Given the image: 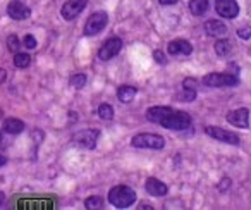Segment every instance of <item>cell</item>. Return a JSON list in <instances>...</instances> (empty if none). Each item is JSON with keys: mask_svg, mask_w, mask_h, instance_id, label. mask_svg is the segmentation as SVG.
<instances>
[{"mask_svg": "<svg viewBox=\"0 0 251 210\" xmlns=\"http://www.w3.org/2000/svg\"><path fill=\"white\" fill-rule=\"evenodd\" d=\"M147 119L153 124H160L165 130L184 131L191 126V116L188 112H181L172 107L155 105L147 110Z\"/></svg>", "mask_w": 251, "mask_h": 210, "instance_id": "1", "label": "cell"}, {"mask_svg": "<svg viewBox=\"0 0 251 210\" xmlns=\"http://www.w3.org/2000/svg\"><path fill=\"white\" fill-rule=\"evenodd\" d=\"M108 202L115 207V209H127L136 202V193L129 188V186L119 184L108 191Z\"/></svg>", "mask_w": 251, "mask_h": 210, "instance_id": "2", "label": "cell"}, {"mask_svg": "<svg viewBox=\"0 0 251 210\" xmlns=\"http://www.w3.org/2000/svg\"><path fill=\"white\" fill-rule=\"evenodd\" d=\"M131 145L134 148H151V150H162L165 147V140L160 134L153 133H141L131 140Z\"/></svg>", "mask_w": 251, "mask_h": 210, "instance_id": "3", "label": "cell"}, {"mask_svg": "<svg viewBox=\"0 0 251 210\" xmlns=\"http://www.w3.org/2000/svg\"><path fill=\"white\" fill-rule=\"evenodd\" d=\"M203 83L208 84L213 88H222V86H237L239 79H237L236 74H229V73H212L206 74L203 78Z\"/></svg>", "mask_w": 251, "mask_h": 210, "instance_id": "4", "label": "cell"}, {"mask_svg": "<svg viewBox=\"0 0 251 210\" xmlns=\"http://www.w3.org/2000/svg\"><path fill=\"white\" fill-rule=\"evenodd\" d=\"M108 23V16L105 12H95L88 18L86 25H84V35L86 36H95L100 31H103L105 26Z\"/></svg>", "mask_w": 251, "mask_h": 210, "instance_id": "5", "label": "cell"}, {"mask_svg": "<svg viewBox=\"0 0 251 210\" xmlns=\"http://www.w3.org/2000/svg\"><path fill=\"white\" fill-rule=\"evenodd\" d=\"M205 133L208 134V136H212L213 140L222 141V143H229V145H239L241 143V138L237 136L236 133H230V131L222 130V128H219V126L205 128Z\"/></svg>", "mask_w": 251, "mask_h": 210, "instance_id": "6", "label": "cell"}, {"mask_svg": "<svg viewBox=\"0 0 251 210\" xmlns=\"http://www.w3.org/2000/svg\"><path fill=\"white\" fill-rule=\"evenodd\" d=\"M98 136H100V131L98 130H84L74 134V143L83 148H88V150H93L97 147Z\"/></svg>", "mask_w": 251, "mask_h": 210, "instance_id": "7", "label": "cell"}, {"mask_svg": "<svg viewBox=\"0 0 251 210\" xmlns=\"http://www.w3.org/2000/svg\"><path fill=\"white\" fill-rule=\"evenodd\" d=\"M86 4H88V0H67L66 4L62 5V9H60V16H62L66 21H71V19L77 18V16L84 11Z\"/></svg>", "mask_w": 251, "mask_h": 210, "instance_id": "8", "label": "cell"}, {"mask_svg": "<svg viewBox=\"0 0 251 210\" xmlns=\"http://www.w3.org/2000/svg\"><path fill=\"white\" fill-rule=\"evenodd\" d=\"M217 14L226 19H234L239 14V4L236 0H215Z\"/></svg>", "mask_w": 251, "mask_h": 210, "instance_id": "9", "label": "cell"}, {"mask_svg": "<svg viewBox=\"0 0 251 210\" xmlns=\"http://www.w3.org/2000/svg\"><path fill=\"white\" fill-rule=\"evenodd\" d=\"M122 49V40L121 38H108L107 42L101 45V49L98 50V59L100 60H108L112 57H115Z\"/></svg>", "mask_w": 251, "mask_h": 210, "instance_id": "10", "label": "cell"}, {"mask_svg": "<svg viewBox=\"0 0 251 210\" xmlns=\"http://www.w3.org/2000/svg\"><path fill=\"white\" fill-rule=\"evenodd\" d=\"M227 121H229L232 126H237L241 130H246L250 128V110L241 107V109H236V110H230L227 114Z\"/></svg>", "mask_w": 251, "mask_h": 210, "instance_id": "11", "label": "cell"}, {"mask_svg": "<svg viewBox=\"0 0 251 210\" xmlns=\"http://www.w3.org/2000/svg\"><path fill=\"white\" fill-rule=\"evenodd\" d=\"M7 14L16 21H23V19H28L31 16V11H29L28 5H25L19 0H12L11 4L7 5Z\"/></svg>", "mask_w": 251, "mask_h": 210, "instance_id": "12", "label": "cell"}, {"mask_svg": "<svg viewBox=\"0 0 251 210\" xmlns=\"http://www.w3.org/2000/svg\"><path fill=\"white\" fill-rule=\"evenodd\" d=\"M169 53L171 55H189L193 52V45L188 42V40H182V38H177V40H172L169 43Z\"/></svg>", "mask_w": 251, "mask_h": 210, "instance_id": "13", "label": "cell"}, {"mask_svg": "<svg viewBox=\"0 0 251 210\" xmlns=\"http://www.w3.org/2000/svg\"><path fill=\"white\" fill-rule=\"evenodd\" d=\"M145 189L153 196H165L169 191L167 184L162 183L160 179H157V178H148L147 183H145Z\"/></svg>", "mask_w": 251, "mask_h": 210, "instance_id": "14", "label": "cell"}, {"mask_svg": "<svg viewBox=\"0 0 251 210\" xmlns=\"http://www.w3.org/2000/svg\"><path fill=\"white\" fill-rule=\"evenodd\" d=\"M205 31L208 36H224L227 33V26L224 25L222 21H217V19H212V21H206L205 23Z\"/></svg>", "mask_w": 251, "mask_h": 210, "instance_id": "15", "label": "cell"}, {"mask_svg": "<svg viewBox=\"0 0 251 210\" xmlns=\"http://www.w3.org/2000/svg\"><path fill=\"white\" fill-rule=\"evenodd\" d=\"M4 131L9 134H19L21 131H25V123L21 119H16V117H9L4 123Z\"/></svg>", "mask_w": 251, "mask_h": 210, "instance_id": "16", "label": "cell"}, {"mask_svg": "<svg viewBox=\"0 0 251 210\" xmlns=\"http://www.w3.org/2000/svg\"><path fill=\"white\" fill-rule=\"evenodd\" d=\"M138 90L134 86H129V84H124L117 90V98L122 102V104H129L134 97H136Z\"/></svg>", "mask_w": 251, "mask_h": 210, "instance_id": "17", "label": "cell"}, {"mask_svg": "<svg viewBox=\"0 0 251 210\" xmlns=\"http://www.w3.org/2000/svg\"><path fill=\"white\" fill-rule=\"evenodd\" d=\"M208 0H191L189 2V11L193 12V16H205L208 12Z\"/></svg>", "mask_w": 251, "mask_h": 210, "instance_id": "18", "label": "cell"}, {"mask_svg": "<svg viewBox=\"0 0 251 210\" xmlns=\"http://www.w3.org/2000/svg\"><path fill=\"white\" fill-rule=\"evenodd\" d=\"M230 49H232V45H230L229 40L222 38V40H217V42H215V52H217V55H220V57L229 55Z\"/></svg>", "mask_w": 251, "mask_h": 210, "instance_id": "19", "label": "cell"}, {"mask_svg": "<svg viewBox=\"0 0 251 210\" xmlns=\"http://www.w3.org/2000/svg\"><path fill=\"white\" fill-rule=\"evenodd\" d=\"M29 62H31V57H29V53L16 52V55H14V66L16 67H19V69H25V67L29 66Z\"/></svg>", "mask_w": 251, "mask_h": 210, "instance_id": "20", "label": "cell"}, {"mask_svg": "<svg viewBox=\"0 0 251 210\" xmlns=\"http://www.w3.org/2000/svg\"><path fill=\"white\" fill-rule=\"evenodd\" d=\"M97 112H98V116H100L103 121L114 119V109H112V105H108V104H101L100 107H98Z\"/></svg>", "mask_w": 251, "mask_h": 210, "instance_id": "21", "label": "cell"}, {"mask_svg": "<svg viewBox=\"0 0 251 210\" xmlns=\"http://www.w3.org/2000/svg\"><path fill=\"white\" fill-rule=\"evenodd\" d=\"M84 207L90 210L101 209V207H103V200H101L100 196H90V198L84 200Z\"/></svg>", "mask_w": 251, "mask_h": 210, "instance_id": "22", "label": "cell"}, {"mask_svg": "<svg viewBox=\"0 0 251 210\" xmlns=\"http://www.w3.org/2000/svg\"><path fill=\"white\" fill-rule=\"evenodd\" d=\"M86 81H88V78L84 76V74H73L69 83L73 84L74 88H83L84 84H86Z\"/></svg>", "mask_w": 251, "mask_h": 210, "instance_id": "23", "label": "cell"}, {"mask_svg": "<svg viewBox=\"0 0 251 210\" xmlns=\"http://www.w3.org/2000/svg\"><path fill=\"white\" fill-rule=\"evenodd\" d=\"M19 47H21V42H19V38L16 35H11L7 38V49L11 50L12 53L19 52Z\"/></svg>", "mask_w": 251, "mask_h": 210, "instance_id": "24", "label": "cell"}, {"mask_svg": "<svg viewBox=\"0 0 251 210\" xmlns=\"http://www.w3.org/2000/svg\"><path fill=\"white\" fill-rule=\"evenodd\" d=\"M237 36L243 40H250L251 38V26H243L241 29H237Z\"/></svg>", "mask_w": 251, "mask_h": 210, "instance_id": "25", "label": "cell"}, {"mask_svg": "<svg viewBox=\"0 0 251 210\" xmlns=\"http://www.w3.org/2000/svg\"><path fill=\"white\" fill-rule=\"evenodd\" d=\"M182 88L188 91H196V81L193 79V78H186V79L182 81Z\"/></svg>", "mask_w": 251, "mask_h": 210, "instance_id": "26", "label": "cell"}, {"mask_svg": "<svg viewBox=\"0 0 251 210\" xmlns=\"http://www.w3.org/2000/svg\"><path fill=\"white\" fill-rule=\"evenodd\" d=\"M36 45H38V42H36V38L33 35H26L25 36V47L26 49H36Z\"/></svg>", "mask_w": 251, "mask_h": 210, "instance_id": "27", "label": "cell"}, {"mask_svg": "<svg viewBox=\"0 0 251 210\" xmlns=\"http://www.w3.org/2000/svg\"><path fill=\"white\" fill-rule=\"evenodd\" d=\"M196 98V91H188L184 90V93H182V97L179 98V100H184V102H193Z\"/></svg>", "mask_w": 251, "mask_h": 210, "instance_id": "28", "label": "cell"}, {"mask_svg": "<svg viewBox=\"0 0 251 210\" xmlns=\"http://www.w3.org/2000/svg\"><path fill=\"white\" fill-rule=\"evenodd\" d=\"M153 59L157 60L158 64H165V62H167V59H165V53L162 52V50H155V52H153Z\"/></svg>", "mask_w": 251, "mask_h": 210, "instance_id": "29", "label": "cell"}, {"mask_svg": "<svg viewBox=\"0 0 251 210\" xmlns=\"http://www.w3.org/2000/svg\"><path fill=\"white\" fill-rule=\"evenodd\" d=\"M230 186V179L229 178H224L222 179V183L219 184V189H227Z\"/></svg>", "mask_w": 251, "mask_h": 210, "instance_id": "30", "label": "cell"}, {"mask_svg": "<svg viewBox=\"0 0 251 210\" xmlns=\"http://www.w3.org/2000/svg\"><path fill=\"white\" fill-rule=\"evenodd\" d=\"M162 5H174V4H177L179 0H158Z\"/></svg>", "mask_w": 251, "mask_h": 210, "instance_id": "31", "label": "cell"}, {"mask_svg": "<svg viewBox=\"0 0 251 210\" xmlns=\"http://www.w3.org/2000/svg\"><path fill=\"white\" fill-rule=\"evenodd\" d=\"M5 78H7V73H5V69H0V84L4 83Z\"/></svg>", "mask_w": 251, "mask_h": 210, "instance_id": "32", "label": "cell"}, {"mask_svg": "<svg viewBox=\"0 0 251 210\" xmlns=\"http://www.w3.org/2000/svg\"><path fill=\"white\" fill-rule=\"evenodd\" d=\"M7 164V158L4 157V155H0V167H2V165H5Z\"/></svg>", "mask_w": 251, "mask_h": 210, "instance_id": "33", "label": "cell"}, {"mask_svg": "<svg viewBox=\"0 0 251 210\" xmlns=\"http://www.w3.org/2000/svg\"><path fill=\"white\" fill-rule=\"evenodd\" d=\"M2 202H4V193H0V205H2Z\"/></svg>", "mask_w": 251, "mask_h": 210, "instance_id": "34", "label": "cell"}, {"mask_svg": "<svg viewBox=\"0 0 251 210\" xmlns=\"http://www.w3.org/2000/svg\"><path fill=\"white\" fill-rule=\"evenodd\" d=\"M0 140H2V134H0Z\"/></svg>", "mask_w": 251, "mask_h": 210, "instance_id": "35", "label": "cell"}]
</instances>
